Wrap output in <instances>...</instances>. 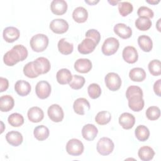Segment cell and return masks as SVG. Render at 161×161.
Segmentation results:
<instances>
[{
    "label": "cell",
    "instance_id": "1",
    "mask_svg": "<svg viewBox=\"0 0 161 161\" xmlns=\"http://www.w3.org/2000/svg\"><path fill=\"white\" fill-rule=\"evenodd\" d=\"M143 96L142 89L137 86H130L127 88L126 97L128 101V106L132 111L139 112L143 109L145 104Z\"/></svg>",
    "mask_w": 161,
    "mask_h": 161
},
{
    "label": "cell",
    "instance_id": "2",
    "mask_svg": "<svg viewBox=\"0 0 161 161\" xmlns=\"http://www.w3.org/2000/svg\"><path fill=\"white\" fill-rule=\"evenodd\" d=\"M27 56V48L23 45H16L4 55L3 61L6 65L13 66L18 62L25 60Z\"/></svg>",
    "mask_w": 161,
    "mask_h": 161
},
{
    "label": "cell",
    "instance_id": "3",
    "mask_svg": "<svg viewBox=\"0 0 161 161\" xmlns=\"http://www.w3.org/2000/svg\"><path fill=\"white\" fill-rule=\"evenodd\" d=\"M48 42V38L47 35L38 33L31 37L30 41V45L34 52H42L47 48Z\"/></svg>",
    "mask_w": 161,
    "mask_h": 161
},
{
    "label": "cell",
    "instance_id": "4",
    "mask_svg": "<svg viewBox=\"0 0 161 161\" xmlns=\"http://www.w3.org/2000/svg\"><path fill=\"white\" fill-rule=\"evenodd\" d=\"M114 148V145L112 140L108 137L101 138L97 143L96 149L97 152L101 155H108L111 153Z\"/></svg>",
    "mask_w": 161,
    "mask_h": 161
},
{
    "label": "cell",
    "instance_id": "5",
    "mask_svg": "<svg viewBox=\"0 0 161 161\" xmlns=\"http://www.w3.org/2000/svg\"><path fill=\"white\" fill-rule=\"evenodd\" d=\"M119 43L118 39L114 37L106 38L101 47L102 52L106 56H110L114 54L118 50Z\"/></svg>",
    "mask_w": 161,
    "mask_h": 161
},
{
    "label": "cell",
    "instance_id": "6",
    "mask_svg": "<svg viewBox=\"0 0 161 161\" xmlns=\"http://www.w3.org/2000/svg\"><path fill=\"white\" fill-rule=\"evenodd\" d=\"M84 145L81 141L76 138L69 140L66 144V151L72 156H79L84 152Z\"/></svg>",
    "mask_w": 161,
    "mask_h": 161
},
{
    "label": "cell",
    "instance_id": "7",
    "mask_svg": "<svg viewBox=\"0 0 161 161\" xmlns=\"http://www.w3.org/2000/svg\"><path fill=\"white\" fill-rule=\"evenodd\" d=\"M106 87L112 91H118L121 86V79L119 75L115 72H109L104 77Z\"/></svg>",
    "mask_w": 161,
    "mask_h": 161
},
{
    "label": "cell",
    "instance_id": "8",
    "mask_svg": "<svg viewBox=\"0 0 161 161\" xmlns=\"http://www.w3.org/2000/svg\"><path fill=\"white\" fill-rule=\"evenodd\" d=\"M47 113L49 118L55 123L62 121L64 117L62 108L57 104H53L50 106L48 108Z\"/></svg>",
    "mask_w": 161,
    "mask_h": 161
},
{
    "label": "cell",
    "instance_id": "9",
    "mask_svg": "<svg viewBox=\"0 0 161 161\" xmlns=\"http://www.w3.org/2000/svg\"><path fill=\"white\" fill-rule=\"evenodd\" d=\"M52 91L51 86L45 80L39 81L35 87V92L37 97L41 99H44L49 97Z\"/></svg>",
    "mask_w": 161,
    "mask_h": 161
},
{
    "label": "cell",
    "instance_id": "10",
    "mask_svg": "<svg viewBox=\"0 0 161 161\" xmlns=\"http://www.w3.org/2000/svg\"><path fill=\"white\" fill-rule=\"evenodd\" d=\"M33 62L34 68L36 72L39 74H44L49 72L51 65L50 61L45 57H38Z\"/></svg>",
    "mask_w": 161,
    "mask_h": 161
},
{
    "label": "cell",
    "instance_id": "11",
    "mask_svg": "<svg viewBox=\"0 0 161 161\" xmlns=\"http://www.w3.org/2000/svg\"><path fill=\"white\" fill-rule=\"evenodd\" d=\"M50 28L55 33L62 34L68 30L69 24L64 19H54L50 23Z\"/></svg>",
    "mask_w": 161,
    "mask_h": 161
},
{
    "label": "cell",
    "instance_id": "12",
    "mask_svg": "<svg viewBox=\"0 0 161 161\" xmlns=\"http://www.w3.org/2000/svg\"><path fill=\"white\" fill-rule=\"evenodd\" d=\"M73 108L75 113L84 115L90 109V104L86 98L80 97L74 102Z\"/></svg>",
    "mask_w": 161,
    "mask_h": 161
},
{
    "label": "cell",
    "instance_id": "13",
    "mask_svg": "<svg viewBox=\"0 0 161 161\" xmlns=\"http://www.w3.org/2000/svg\"><path fill=\"white\" fill-rule=\"evenodd\" d=\"M123 58L128 64L135 63L138 58V54L136 49L132 46H127L124 48L122 52Z\"/></svg>",
    "mask_w": 161,
    "mask_h": 161
},
{
    "label": "cell",
    "instance_id": "14",
    "mask_svg": "<svg viewBox=\"0 0 161 161\" xmlns=\"http://www.w3.org/2000/svg\"><path fill=\"white\" fill-rule=\"evenodd\" d=\"M96 43L91 38H86L78 45L77 50L81 54H89L92 52L96 47Z\"/></svg>",
    "mask_w": 161,
    "mask_h": 161
},
{
    "label": "cell",
    "instance_id": "15",
    "mask_svg": "<svg viewBox=\"0 0 161 161\" xmlns=\"http://www.w3.org/2000/svg\"><path fill=\"white\" fill-rule=\"evenodd\" d=\"M20 35L19 30L14 26H8L4 29L3 36L8 43H13L17 40Z\"/></svg>",
    "mask_w": 161,
    "mask_h": 161
},
{
    "label": "cell",
    "instance_id": "16",
    "mask_svg": "<svg viewBox=\"0 0 161 161\" xmlns=\"http://www.w3.org/2000/svg\"><path fill=\"white\" fill-rule=\"evenodd\" d=\"M119 124L125 130H129L133 128L135 123V116L129 113H123L119 117Z\"/></svg>",
    "mask_w": 161,
    "mask_h": 161
},
{
    "label": "cell",
    "instance_id": "17",
    "mask_svg": "<svg viewBox=\"0 0 161 161\" xmlns=\"http://www.w3.org/2000/svg\"><path fill=\"white\" fill-rule=\"evenodd\" d=\"M52 12L55 15H62L67 10V3L64 0H53L50 4Z\"/></svg>",
    "mask_w": 161,
    "mask_h": 161
},
{
    "label": "cell",
    "instance_id": "18",
    "mask_svg": "<svg viewBox=\"0 0 161 161\" xmlns=\"http://www.w3.org/2000/svg\"><path fill=\"white\" fill-rule=\"evenodd\" d=\"M114 32L118 36L123 39H127L131 37L132 35V30L131 28L126 25L124 23H118L114 25L113 28Z\"/></svg>",
    "mask_w": 161,
    "mask_h": 161
},
{
    "label": "cell",
    "instance_id": "19",
    "mask_svg": "<svg viewBox=\"0 0 161 161\" xmlns=\"http://www.w3.org/2000/svg\"><path fill=\"white\" fill-rule=\"evenodd\" d=\"M92 62L88 58H79L74 63L75 70L79 73H87L92 69Z\"/></svg>",
    "mask_w": 161,
    "mask_h": 161
},
{
    "label": "cell",
    "instance_id": "20",
    "mask_svg": "<svg viewBox=\"0 0 161 161\" xmlns=\"http://www.w3.org/2000/svg\"><path fill=\"white\" fill-rule=\"evenodd\" d=\"M98 130L93 124H87L82 129V137L87 141H92L97 136Z\"/></svg>",
    "mask_w": 161,
    "mask_h": 161
},
{
    "label": "cell",
    "instance_id": "21",
    "mask_svg": "<svg viewBox=\"0 0 161 161\" xmlns=\"http://www.w3.org/2000/svg\"><path fill=\"white\" fill-rule=\"evenodd\" d=\"M28 119L33 123H38L44 118V113L43 110L37 106L31 107L27 113Z\"/></svg>",
    "mask_w": 161,
    "mask_h": 161
},
{
    "label": "cell",
    "instance_id": "22",
    "mask_svg": "<svg viewBox=\"0 0 161 161\" xmlns=\"http://www.w3.org/2000/svg\"><path fill=\"white\" fill-rule=\"evenodd\" d=\"M6 139L8 143L11 145L18 147L22 143L23 138L20 132L16 131H11L6 133Z\"/></svg>",
    "mask_w": 161,
    "mask_h": 161
},
{
    "label": "cell",
    "instance_id": "23",
    "mask_svg": "<svg viewBox=\"0 0 161 161\" xmlns=\"http://www.w3.org/2000/svg\"><path fill=\"white\" fill-rule=\"evenodd\" d=\"M14 90L20 96H26L31 91V86L26 80H19L14 84Z\"/></svg>",
    "mask_w": 161,
    "mask_h": 161
},
{
    "label": "cell",
    "instance_id": "24",
    "mask_svg": "<svg viewBox=\"0 0 161 161\" xmlns=\"http://www.w3.org/2000/svg\"><path fill=\"white\" fill-rule=\"evenodd\" d=\"M56 78L60 84L64 85L70 83L72 79V75L69 69H61L57 72Z\"/></svg>",
    "mask_w": 161,
    "mask_h": 161
},
{
    "label": "cell",
    "instance_id": "25",
    "mask_svg": "<svg viewBox=\"0 0 161 161\" xmlns=\"http://www.w3.org/2000/svg\"><path fill=\"white\" fill-rule=\"evenodd\" d=\"M14 105V101L10 95H4L0 97V109L2 112H8Z\"/></svg>",
    "mask_w": 161,
    "mask_h": 161
},
{
    "label": "cell",
    "instance_id": "26",
    "mask_svg": "<svg viewBox=\"0 0 161 161\" xmlns=\"http://www.w3.org/2000/svg\"><path fill=\"white\" fill-rule=\"evenodd\" d=\"M72 18L77 23H84L86 21L88 18L87 11L84 7H77L73 11Z\"/></svg>",
    "mask_w": 161,
    "mask_h": 161
},
{
    "label": "cell",
    "instance_id": "27",
    "mask_svg": "<svg viewBox=\"0 0 161 161\" xmlns=\"http://www.w3.org/2000/svg\"><path fill=\"white\" fill-rule=\"evenodd\" d=\"M138 155L141 160L149 161L153 159L155 155V152L150 147L143 146L139 148Z\"/></svg>",
    "mask_w": 161,
    "mask_h": 161
},
{
    "label": "cell",
    "instance_id": "28",
    "mask_svg": "<svg viewBox=\"0 0 161 161\" xmlns=\"http://www.w3.org/2000/svg\"><path fill=\"white\" fill-rule=\"evenodd\" d=\"M138 44L142 50L145 52H150L153 47V42L151 38L145 35L138 36Z\"/></svg>",
    "mask_w": 161,
    "mask_h": 161
},
{
    "label": "cell",
    "instance_id": "29",
    "mask_svg": "<svg viewBox=\"0 0 161 161\" xmlns=\"http://www.w3.org/2000/svg\"><path fill=\"white\" fill-rule=\"evenodd\" d=\"M129 77L134 82H142L146 78V72L141 67H135L130 70Z\"/></svg>",
    "mask_w": 161,
    "mask_h": 161
},
{
    "label": "cell",
    "instance_id": "30",
    "mask_svg": "<svg viewBox=\"0 0 161 161\" xmlns=\"http://www.w3.org/2000/svg\"><path fill=\"white\" fill-rule=\"evenodd\" d=\"M50 131L48 128L44 125H39L34 129L33 135L35 138L39 141H43L49 136Z\"/></svg>",
    "mask_w": 161,
    "mask_h": 161
},
{
    "label": "cell",
    "instance_id": "31",
    "mask_svg": "<svg viewBox=\"0 0 161 161\" xmlns=\"http://www.w3.org/2000/svg\"><path fill=\"white\" fill-rule=\"evenodd\" d=\"M58 51L63 55L70 54L74 50L73 43L66 41L65 38H61L57 44Z\"/></svg>",
    "mask_w": 161,
    "mask_h": 161
},
{
    "label": "cell",
    "instance_id": "32",
    "mask_svg": "<svg viewBox=\"0 0 161 161\" xmlns=\"http://www.w3.org/2000/svg\"><path fill=\"white\" fill-rule=\"evenodd\" d=\"M135 135L139 141L145 142L149 138L150 131L146 126L139 125L135 130Z\"/></svg>",
    "mask_w": 161,
    "mask_h": 161
},
{
    "label": "cell",
    "instance_id": "33",
    "mask_svg": "<svg viewBox=\"0 0 161 161\" xmlns=\"http://www.w3.org/2000/svg\"><path fill=\"white\" fill-rule=\"evenodd\" d=\"M135 26L141 31H147L152 26L151 20L146 17H139L135 21Z\"/></svg>",
    "mask_w": 161,
    "mask_h": 161
},
{
    "label": "cell",
    "instance_id": "34",
    "mask_svg": "<svg viewBox=\"0 0 161 161\" xmlns=\"http://www.w3.org/2000/svg\"><path fill=\"white\" fill-rule=\"evenodd\" d=\"M111 119V114L108 111H102L99 112L96 117L95 121L96 122L100 125H104L108 124Z\"/></svg>",
    "mask_w": 161,
    "mask_h": 161
},
{
    "label": "cell",
    "instance_id": "35",
    "mask_svg": "<svg viewBox=\"0 0 161 161\" xmlns=\"http://www.w3.org/2000/svg\"><path fill=\"white\" fill-rule=\"evenodd\" d=\"M8 121L11 126L13 127H19L24 123V118L21 114L14 113L9 116Z\"/></svg>",
    "mask_w": 161,
    "mask_h": 161
},
{
    "label": "cell",
    "instance_id": "36",
    "mask_svg": "<svg viewBox=\"0 0 161 161\" xmlns=\"http://www.w3.org/2000/svg\"><path fill=\"white\" fill-rule=\"evenodd\" d=\"M148 68L150 73L153 76H158L161 74V63L159 60H151L148 64Z\"/></svg>",
    "mask_w": 161,
    "mask_h": 161
},
{
    "label": "cell",
    "instance_id": "37",
    "mask_svg": "<svg viewBox=\"0 0 161 161\" xmlns=\"http://www.w3.org/2000/svg\"><path fill=\"white\" fill-rule=\"evenodd\" d=\"M85 78L78 75H72V79L69 83L70 87L75 90L81 89L85 84Z\"/></svg>",
    "mask_w": 161,
    "mask_h": 161
},
{
    "label": "cell",
    "instance_id": "38",
    "mask_svg": "<svg viewBox=\"0 0 161 161\" xmlns=\"http://www.w3.org/2000/svg\"><path fill=\"white\" fill-rule=\"evenodd\" d=\"M118 11L122 16H126L133 11V5L127 1L119 2L118 3Z\"/></svg>",
    "mask_w": 161,
    "mask_h": 161
},
{
    "label": "cell",
    "instance_id": "39",
    "mask_svg": "<svg viewBox=\"0 0 161 161\" xmlns=\"http://www.w3.org/2000/svg\"><path fill=\"white\" fill-rule=\"evenodd\" d=\"M87 92L91 99L98 98L101 94V89L99 84L96 83L91 84L87 87Z\"/></svg>",
    "mask_w": 161,
    "mask_h": 161
},
{
    "label": "cell",
    "instance_id": "40",
    "mask_svg": "<svg viewBox=\"0 0 161 161\" xmlns=\"http://www.w3.org/2000/svg\"><path fill=\"white\" fill-rule=\"evenodd\" d=\"M160 116V109L157 106H150L146 111V116L151 121H154L158 119Z\"/></svg>",
    "mask_w": 161,
    "mask_h": 161
},
{
    "label": "cell",
    "instance_id": "41",
    "mask_svg": "<svg viewBox=\"0 0 161 161\" xmlns=\"http://www.w3.org/2000/svg\"><path fill=\"white\" fill-rule=\"evenodd\" d=\"M23 73L27 77L29 78H35L39 75L34 68L33 62H30L24 66Z\"/></svg>",
    "mask_w": 161,
    "mask_h": 161
},
{
    "label": "cell",
    "instance_id": "42",
    "mask_svg": "<svg viewBox=\"0 0 161 161\" xmlns=\"http://www.w3.org/2000/svg\"><path fill=\"white\" fill-rule=\"evenodd\" d=\"M137 14L139 17H146L148 18H152L153 17V11L147 6H141L138 9Z\"/></svg>",
    "mask_w": 161,
    "mask_h": 161
},
{
    "label": "cell",
    "instance_id": "43",
    "mask_svg": "<svg viewBox=\"0 0 161 161\" xmlns=\"http://www.w3.org/2000/svg\"><path fill=\"white\" fill-rule=\"evenodd\" d=\"M85 36L86 38H89L92 40L96 43V45L99 43L101 40V35L99 32L95 29H90L87 30Z\"/></svg>",
    "mask_w": 161,
    "mask_h": 161
},
{
    "label": "cell",
    "instance_id": "44",
    "mask_svg": "<svg viewBox=\"0 0 161 161\" xmlns=\"http://www.w3.org/2000/svg\"><path fill=\"white\" fill-rule=\"evenodd\" d=\"M0 84H1V88H0V92H3L7 90V89L9 87V82L8 80L6 78H4L3 77H0Z\"/></svg>",
    "mask_w": 161,
    "mask_h": 161
},
{
    "label": "cell",
    "instance_id": "45",
    "mask_svg": "<svg viewBox=\"0 0 161 161\" xmlns=\"http://www.w3.org/2000/svg\"><path fill=\"white\" fill-rule=\"evenodd\" d=\"M160 86H161V79H158L153 84V91L155 94L159 97L161 96V91H160Z\"/></svg>",
    "mask_w": 161,
    "mask_h": 161
},
{
    "label": "cell",
    "instance_id": "46",
    "mask_svg": "<svg viewBox=\"0 0 161 161\" xmlns=\"http://www.w3.org/2000/svg\"><path fill=\"white\" fill-rule=\"evenodd\" d=\"M99 1H86L85 0V2L86 3H87V4H89V5H94V4H96V3H99Z\"/></svg>",
    "mask_w": 161,
    "mask_h": 161
},
{
    "label": "cell",
    "instance_id": "47",
    "mask_svg": "<svg viewBox=\"0 0 161 161\" xmlns=\"http://www.w3.org/2000/svg\"><path fill=\"white\" fill-rule=\"evenodd\" d=\"M146 1H147V3H148L149 4H158L160 2V0H158V1H155V0L148 1V0H147Z\"/></svg>",
    "mask_w": 161,
    "mask_h": 161
},
{
    "label": "cell",
    "instance_id": "48",
    "mask_svg": "<svg viewBox=\"0 0 161 161\" xmlns=\"http://www.w3.org/2000/svg\"><path fill=\"white\" fill-rule=\"evenodd\" d=\"M119 2H120L119 1H113V0H111V1H108V3H109V4H111L112 6H115L116 4H118Z\"/></svg>",
    "mask_w": 161,
    "mask_h": 161
}]
</instances>
